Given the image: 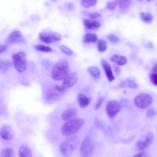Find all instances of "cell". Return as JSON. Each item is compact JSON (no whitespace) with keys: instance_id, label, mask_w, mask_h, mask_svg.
Masks as SVG:
<instances>
[{"instance_id":"cell-33","label":"cell","mask_w":157,"mask_h":157,"mask_svg":"<svg viewBox=\"0 0 157 157\" xmlns=\"http://www.w3.org/2000/svg\"><path fill=\"white\" fill-rule=\"evenodd\" d=\"M157 115V110L154 108H150L148 109L146 115L148 118H152Z\"/></svg>"},{"instance_id":"cell-32","label":"cell","mask_w":157,"mask_h":157,"mask_svg":"<svg viewBox=\"0 0 157 157\" xmlns=\"http://www.w3.org/2000/svg\"><path fill=\"white\" fill-rule=\"evenodd\" d=\"M107 39H108L110 42H112V43H113V44H116V43H117V42H119V38H118L117 36H115V35H114V34H109V35L107 36Z\"/></svg>"},{"instance_id":"cell-20","label":"cell","mask_w":157,"mask_h":157,"mask_svg":"<svg viewBox=\"0 0 157 157\" xmlns=\"http://www.w3.org/2000/svg\"><path fill=\"white\" fill-rule=\"evenodd\" d=\"M118 87L120 88H129L132 89H135L137 87V84L133 80H126L120 82L118 85Z\"/></svg>"},{"instance_id":"cell-17","label":"cell","mask_w":157,"mask_h":157,"mask_svg":"<svg viewBox=\"0 0 157 157\" xmlns=\"http://www.w3.org/2000/svg\"><path fill=\"white\" fill-rule=\"evenodd\" d=\"M77 101L81 108L86 107L90 103V99L84 94L80 93L77 96Z\"/></svg>"},{"instance_id":"cell-27","label":"cell","mask_w":157,"mask_h":157,"mask_svg":"<svg viewBox=\"0 0 157 157\" xmlns=\"http://www.w3.org/2000/svg\"><path fill=\"white\" fill-rule=\"evenodd\" d=\"M98 0H81L80 4L84 8H90L96 4Z\"/></svg>"},{"instance_id":"cell-41","label":"cell","mask_w":157,"mask_h":157,"mask_svg":"<svg viewBox=\"0 0 157 157\" xmlns=\"http://www.w3.org/2000/svg\"><path fill=\"white\" fill-rule=\"evenodd\" d=\"M139 1H142V0H139Z\"/></svg>"},{"instance_id":"cell-19","label":"cell","mask_w":157,"mask_h":157,"mask_svg":"<svg viewBox=\"0 0 157 157\" xmlns=\"http://www.w3.org/2000/svg\"><path fill=\"white\" fill-rule=\"evenodd\" d=\"M20 157H32V152L30 148L26 145H22L18 151Z\"/></svg>"},{"instance_id":"cell-23","label":"cell","mask_w":157,"mask_h":157,"mask_svg":"<svg viewBox=\"0 0 157 157\" xmlns=\"http://www.w3.org/2000/svg\"><path fill=\"white\" fill-rule=\"evenodd\" d=\"M88 71L89 74L96 79H99L101 77V72L98 67L95 66H90L88 68Z\"/></svg>"},{"instance_id":"cell-37","label":"cell","mask_w":157,"mask_h":157,"mask_svg":"<svg viewBox=\"0 0 157 157\" xmlns=\"http://www.w3.org/2000/svg\"><path fill=\"white\" fill-rule=\"evenodd\" d=\"M133 157H150L149 154L147 151H142L137 155L134 156Z\"/></svg>"},{"instance_id":"cell-28","label":"cell","mask_w":157,"mask_h":157,"mask_svg":"<svg viewBox=\"0 0 157 157\" xmlns=\"http://www.w3.org/2000/svg\"><path fill=\"white\" fill-rule=\"evenodd\" d=\"M98 49L99 52H104L107 49V42L104 40L100 39L98 42Z\"/></svg>"},{"instance_id":"cell-12","label":"cell","mask_w":157,"mask_h":157,"mask_svg":"<svg viewBox=\"0 0 157 157\" xmlns=\"http://www.w3.org/2000/svg\"><path fill=\"white\" fill-rule=\"evenodd\" d=\"M78 79L77 74L75 72H72L69 74L63 80L62 86L66 90L68 88H70L74 85Z\"/></svg>"},{"instance_id":"cell-38","label":"cell","mask_w":157,"mask_h":157,"mask_svg":"<svg viewBox=\"0 0 157 157\" xmlns=\"http://www.w3.org/2000/svg\"><path fill=\"white\" fill-rule=\"evenodd\" d=\"M7 47H8V46L7 45L1 44L0 45V54L2 53V52H4L5 50H6Z\"/></svg>"},{"instance_id":"cell-36","label":"cell","mask_w":157,"mask_h":157,"mask_svg":"<svg viewBox=\"0 0 157 157\" xmlns=\"http://www.w3.org/2000/svg\"><path fill=\"white\" fill-rule=\"evenodd\" d=\"M149 78L151 83L157 86V74L152 72L149 76Z\"/></svg>"},{"instance_id":"cell-8","label":"cell","mask_w":157,"mask_h":157,"mask_svg":"<svg viewBox=\"0 0 157 157\" xmlns=\"http://www.w3.org/2000/svg\"><path fill=\"white\" fill-rule=\"evenodd\" d=\"M121 105L119 102L115 100L109 101L106 105V112L110 118H114L120 111Z\"/></svg>"},{"instance_id":"cell-22","label":"cell","mask_w":157,"mask_h":157,"mask_svg":"<svg viewBox=\"0 0 157 157\" xmlns=\"http://www.w3.org/2000/svg\"><path fill=\"white\" fill-rule=\"evenodd\" d=\"M12 63L8 59H0V71L2 72H7L11 67Z\"/></svg>"},{"instance_id":"cell-24","label":"cell","mask_w":157,"mask_h":157,"mask_svg":"<svg viewBox=\"0 0 157 157\" xmlns=\"http://www.w3.org/2000/svg\"><path fill=\"white\" fill-rule=\"evenodd\" d=\"M98 40V37L95 34L87 33L86 34L83 39V43H94Z\"/></svg>"},{"instance_id":"cell-18","label":"cell","mask_w":157,"mask_h":157,"mask_svg":"<svg viewBox=\"0 0 157 157\" xmlns=\"http://www.w3.org/2000/svg\"><path fill=\"white\" fill-rule=\"evenodd\" d=\"M110 61L118 66H123L127 63V58L120 55H114L112 56L110 58Z\"/></svg>"},{"instance_id":"cell-31","label":"cell","mask_w":157,"mask_h":157,"mask_svg":"<svg viewBox=\"0 0 157 157\" xmlns=\"http://www.w3.org/2000/svg\"><path fill=\"white\" fill-rule=\"evenodd\" d=\"M83 13L85 15L88 16L90 19H96L101 16V15L99 13L96 12H85V11Z\"/></svg>"},{"instance_id":"cell-5","label":"cell","mask_w":157,"mask_h":157,"mask_svg":"<svg viewBox=\"0 0 157 157\" xmlns=\"http://www.w3.org/2000/svg\"><path fill=\"white\" fill-rule=\"evenodd\" d=\"M39 36L40 40L46 44L56 42L61 39L59 33L52 31H43L39 33Z\"/></svg>"},{"instance_id":"cell-6","label":"cell","mask_w":157,"mask_h":157,"mask_svg":"<svg viewBox=\"0 0 157 157\" xmlns=\"http://www.w3.org/2000/svg\"><path fill=\"white\" fill-rule=\"evenodd\" d=\"M93 153V147L89 137H86L81 145L80 155L81 157H91Z\"/></svg>"},{"instance_id":"cell-30","label":"cell","mask_w":157,"mask_h":157,"mask_svg":"<svg viewBox=\"0 0 157 157\" xmlns=\"http://www.w3.org/2000/svg\"><path fill=\"white\" fill-rule=\"evenodd\" d=\"M59 49L61 50V51L64 53L65 55H67V56H72L73 55V52L71 49H70L69 48H68L67 47L64 45H60L59 46Z\"/></svg>"},{"instance_id":"cell-16","label":"cell","mask_w":157,"mask_h":157,"mask_svg":"<svg viewBox=\"0 0 157 157\" xmlns=\"http://www.w3.org/2000/svg\"><path fill=\"white\" fill-rule=\"evenodd\" d=\"M77 113V110L75 108H69L64 110L61 114V118L64 121H69L73 119Z\"/></svg>"},{"instance_id":"cell-15","label":"cell","mask_w":157,"mask_h":157,"mask_svg":"<svg viewBox=\"0 0 157 157\" xmlns=\"http://www.w3.org/2000/svg\"><path fill=\"white\" fill-rule=\"evenodd\" d=\"M83 22L85 28L90 30H93V29L99 28L101 26L100 22L94 19L83 18Z\"/></svg>"},{"instance_id":"cell-3","label":"cell","mask_w":157,"mask_h":157,"mask_svg":"<svg viewBox=\"0 0 157 157\" xmlns=\"http://www.w3.org/2000/svg\"><path fill=\"white\" fill-rule=\"evenodd\" d=\"M12 63L18 72H23L27 68V60L26 54L23 52L13 53L12 55Z\"/></svg>"},{"instance_id":"cell-13","label":"cell","mask_w":157,"mask_h":157,"mask_svg":"<svg viewBox=\"0 0 157 157\" xmlns=\"http://www.w3.org/2000/svg\"><path fill=\"white\" fill-rule=\"evenodd\" d=\"M13 132L12 128L7 125L2 126L0 129V136L6 140H10L13 137Z\"/></svg>"},{"instance_id":"cell-40","label":"cell","mask_w":157,"mask_h":157,"mask_svg":"<svg viewBox=\"0 0 157 157\" xmlns=\"http://www.w3.org/2000/svg\"><path fill=\"white\" fill-rule=\"evenodd\" d=\"M147 1H148V2H150V1H153V0H146Z\"/></svg>"},{"instance_id":"cell-26","label":"cell","mask_w":157,"mask_h":157,"mask_svg":"<svg viewBox=\"0 0 157 157\" xmlns=\"http://www.w3.org/2000/svg\"><path fill=\"white\" fill-rule=\"evenodd\" d=\"M0 157H15L14 150L11 148H4L1 151Z\"/></svg>"},{"instance_id":"cell-14","label":"cell","mask_w":157,"mask_h":157,"mask_svg":"<svg viewBox=\"0 0 157 157\" xmlns=\"http://www.w3.org/2000/svg\"><path fill=\"white\" fill-rule=\"evenodd\" d=\"M101 64H102V66L103 67V69L105 72V74L106 75V77H107L108 80L109 82H112L113 80H115V77L113 74L110 65L109 63V62L107 61H106L105 59H102L101 61Z\"/></svg>"},{"instance_id":"cell-35","label":"cell","mask_w":157,"mask_h":157,"mask_svg":"<svg viewBox=\"0 0 157 157\" xmlns=\"http://www.w3.org/2000/svg\"><path fill=\"white\" fill-rule=\"evenodd\" d=\"M118 5L117 1H109L106 4V7L107 9H110V10H113L114 9L116 6Z\"/></svg>"},{"instance_id":"cell-10","label":"cell","mask_w":157,"mask_h":157,"mask_svg":"<svg viewBox=\"0 0 157 157\" xmlns=\"http://www.w3.org/2000/svg\"><path fill=\"white\" fill-rule=\"evenodd\" d=\"M65 90L66 89L62 85H54L48 90L46 94V97L48 100L54 99L59 95L62 94Z\"/></svg>"},{"instance_id":"cell-4","label":"cell","mask_w":157,"mask_h":157,"mask_svg":"<svg viewBox=\"0 0 157 157\" xmlns=\"http://www.w3.org/2000/svg\"><path fill=\"white\" fill-rule=\"evenodd\" d=\"M153 102L152 96L147 93H140L138 94L134 99L135 105L139 109L148 108Z\"/></svg>"},{"instance_id":"cell-2","label":"cell","mask_w":157,"mask_h":157,"mask_svg":"<svg viewBox=\"0 0 157 157\" xmlns=\"http://www.w3.org/2000/svg\"><path fill=\"white\" fill-rule=\"evenodd\" d=\"M84 123L83 118H73L67 121L61 128V132L65 136H70L76 134Z\"/></svg>"},{"instance_id":"cell-7","label":"cell","mask_w":157,"mask_h":157,"mask_svg":"<svg viewBox=\"0 0 157 157\" xmlns=\"http://www.w3.org/2000/svg\"><path fill=\"white\" fill-rule=\"evenodd\" d=\"M72 138L71 139H67L63 142L59 146V150L61 154L64 156H70L74 151L75 149V140H73Z\"/></svg>"},{"instance_id":"cell-25","label":"cell","mask_w":157,"mask_h":157,"mask_svg":"<svg viewBox=\"0 0 157 157\" xmlns=\"http://www.w3.org/2000/svg\"><path fill=\"white\" fill-rule=\"evenodd\" d=\"M140 17L142 21L146 23H150L153 20V16L149 12H141Z\"/></svg>"},{"instance_id":"cell-39","label":"cell","mask_w":157,"mask_h":157,"mask_svg":"<svg viewBox=\"0 0 157 157\" xmlns=\"http://www.w3.org/2000/svg\"><path fill=\"white\" fill-rule=\"evenodd\" d=\"M152 71H153V73L157 74V64H155V65L153 66V69H152Z\"/></svg>"},{"instance_id":"cell-21","label":"cell","mask_w":157,"mask_h":157,"mask_svg":"<svg viewBox=\"0 0 157 157\" xmlns=\"http://www.w3.org/2000/svg\"><path fill=\"white\" fill-rule=\"evenodd\" d=\"M121 12H125L131 5V0H116Z\"/></svg>"},{"instance_id":"cell-9","label":"cell","mask_w":157,"mask_h":157,"mask_svg":"<svg viewBox=\"0 0 157 157\" xmlns=\"http://www.w3.org/2000/svg\"><path fill=\"white\" fill-rule=\"evenodd\" d=\"M153 139H154L153 134L150 131L147 132L137 142V148L140 150H143L147 148L152 143V142L153 141Z\"/></svg>"},{"instance_id":"cell-29","label":"cell","mask_w":157,"mask_h":157,"mask_svg":"<svg viewBox=\"0 0 157 157\" xmlns=\"http://www.w3.org/2000/svg\"><path fill=\"white\" fill-rule=\"evenodd\" d=\"M34 48L37 51L42 52H47V53L50 52L52 50V49L50 47L46 46L44 45H41V44H38V45H35Z\"/></svg>"},{"instance_id":"cell-11","label":"cell","mask_w":157,"mask_h":157,"mask_svg":"<svg viewBox=\"0 0 157 157\" xmlns=\"http://www.w3.org/2000/svg\"><path fill=\"white\" fill-rule=\"evenodd\" d=\"M7 41L10 43H25V39L20 31L15 29L9 34Z\"/></svg>"},{"instance_id":"cell-1","label":"cell","mask_w":157,"mask_h":157,"mask_svg":"<svg viewBox=\"0 0 157 157\" xmlns=\"http://www.w3.org/2000/svg\"><path fill=\"white\" fill-rule=\"evenodd\" d=\"M69 63L66 60H60L57 62L52 68V77L54 80H63L69 73Z\"/></svg>"},{"instance_id":"cell-34","label":"cell","mask_w":157,"mask_h":157,"mask_svg":"<svg viewBox=\"0 0 157 157\" xmlns=\"http://www.w3.org/2000/svg\"><path fill=\"white\" fill-rule=\"evenodd\" d=\"M104 99H105V98L104 96H99L96 102V105H95L96 110H98L101 107V105L104 101Z\"/></svg>"}]
</instances>
